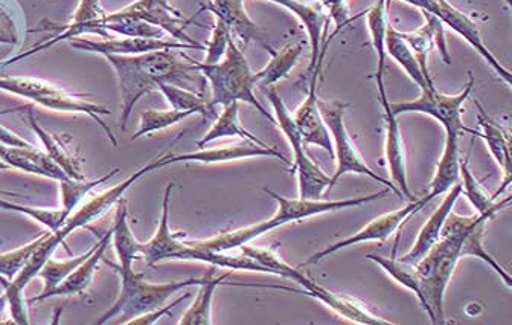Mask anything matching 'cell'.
<instances>
[{
  "label": "cell",
  "instance_id": "cell-1",
  "mask_svg": "<svg viewBox=\"0 0 512 325\" xmlns=\"http://www.w3.org/2000/svg\"><path fill=\"white\" fill-rule=\"evenodd\" d=\"M118 77L121 91V127L127 129L128 118L144 95L157 91L160 83L188 89L199 83L205 87L202 72L192 58L177 55L174 49L139 55H106Z\"/></svg>",
  "mask_w": 512,
  "mask_h": 325
},
{
  "label": "cell",
  "instance_id": "cell-2",
  "mask_svg": "<svg viewBox=\"0 0 512 325\" xmlns=\"http://www.w3.org/2000/svg\"><path fill=\"white\" fill-rule=\"evenodd\" d=\"M164 155L165 153H160L159 156L151 159L147 165L135 171V174L127 177L122 184L116 185V187L110 188V190L93 197L90 202L81 206L77 213L71 214L60 228L55 229V231L45 232V237H43L39 248L32 254L31 260L25 264V268L20 271V274L17 275L13 281H8L5 280L4 277H0V284L5 287L8 303H10L11 306V315H13L16 324H29L28 312H26L25 300H23V290L31 283L32 278L37 277L40 269L43 268V264L46 263L48 258L52 257V254L57 251L58 246L63 245L72 232L84 228V226L89 225L93 220L103 216L106 211H109L116 202L122 199L125 191L132 187L136 181H139L144 174L162 168V158H164Z\"/></svg>",
  "mask_w": 512,
  "mask_h": 325
},
{
  "label": "cell",
  "instance_id": "cell-3",
  "mask_svg": "<svg viewBox=\"0 0 512 325\" xmlns=\"http://www.w3.org/2000/svg\"><path fill=\"white\" fill-rule=\"evenodd\" d=\"M491 214H474L470 217L448 214L442 225L441 237L430 251L415 264L416 277L420 280L421 306L432 324H445L444 295L452 281L456 264L461 260L462 243L468 232L480 222L491 220Z\"/></svg>",
  "mask_w": 512,
  "mask_h": 325
},
{
  "label": "cell",
  "instance_id": "cell-4",
  "mask_svg": "<svg viewBox=\"0 0 512 325\" xmlns=\"http://www.w3.org/2000/svg\"><path fill=\"white\" fill-rule=\"evenodd\" d=\"M269 196L278 202V213L272 219L258 225L247 226V228L237 229V231L223 232L215 235L212 239L206 240H188L186 245L192 248L203 249V251L228 252L232 249H240L252 240L258 239L261 235L287 225L290 222H301L308 217L319 216V214L334 213V211L348 210V208H359L365 203L374 202L391 194L389 188L371 194V196L354 197V199L345 200H310V199H287L279 196L275 191L264 188Z\"/></svg>",
  "mask_w": 512,
  "mask_h": 325
},
{
  "label": "cell",
  "instance_id": "cell-5",
  "mask_svg": "<svg viewBox=\"0 0 512 325\" xmlns=\"http://www.w3.org/2000/svg\"><path fill=\"white\" fill-rule=\"evenodd\" d=\"M196 68L202 72L203 77L208 80L211 86V106H228L234 101H243L256 107L261 115L266 116L273 123L272 115L264 109L263 104L256 100L255 80H253V72L250 71L247 58L244 57L241 49L238 48L234 39L229 40L228 49L224 54L223 60L214 65H206V63H196Z\"/></svg>",
  "mask_w": 512,
  "mask_h": 325
},
{
  "label": "cell",
  "instance_id": "cell-6",
  "mask_svg": "<svg viewBox=\"0 0 512 325\" xmlns=\"http://www.w3.org/2000/svg\"><path fill=\"white\" fill-rule=\"evenodd\" d=\"M119 277H121V293L118 300L93 324L103 325L109 322L118 325L128 324L136 316L160 309L168 298L173 297L180 290L205 283L208 274L202 278H189V280L171 281L165 284L148 283L144 280V274H136L135 271L130 274H121Z\"/></svg>",
  "mask_w": 512,
  "mask_h": 325
},
{
  "label": "cell",
  "instance_id": "cell-7",
  "mask_svg": "<svg viewBox=\"0 0 512 325\" xmlns=\"http://www.w3.org/2000/svg\"><path fill=\"white\" fill-rule=\"evenodd\" d=\"M240 249L243 255L258 261V263L263 264L264 268L269 269L270 274L276 275V277L288 278V280L301 284L307 295L327 304L340 318L348 319L349 322H356V324L360 325L394 324V322L372 315L368 310L363 309L362 304L357 303V301L351 300V298L340 297L337 293L330 292V290L317 284L316 281L308 278L301 269L293 268V266L281 260L278 255L267 251V249L253 248V246L247 245L241 246Z\"/></svg>",
  "mask_w": 512,
  "mask_h": 325
},
{
  "label": "cell",
  "instance_id": "cell-8",
  "mask_svg": "<svg viewBox=\"0 0 512 325\" xmlns=\"http://www.w3.org/2000/svg\"><path fill=\"white\" fill-rule=\"evenodd\" d=\"M0 91L19 95L55 112L84 113L96 124H100L101 129L112 141L113 147H118V141L113 136L112 129L101 120V116L110 115V110L100 104L83 100L84 95L69 94L48 81L28 77H0Z\"/></svg>",
  "mask_w": 512,
  "mask_h": 325
},
{
  "label": "cell",
  "instance_id": "cell-9",
  "mask_svg": "<svg viewBox=\"0 0 512 325\" xmlns=\"http://www.w3.org/2000/svg\"><path fill=\"white\" fill-rule=\"evenodd\" d=\"M266 94L275 110L279 129L284 132L285 138L292 145V170L298 174L299 199L319 200L324 196L325 190L333 188L331 187V177L327 176L319 165L314 164L305 152V144L295 121H293V115L288 112L287 106L279 97L275 87L270 86Z\"/></svg>",
  "mask_w": 512,
  "mask_h": 325
},
{
  "label": "cell",
  "instance_id": "cell-10",
  "mask_svg": "<svg viewBox=\"0 0 512 325\" xmlns=\"http://www.w3.org/2000/svg\"><path fill=\"white\" fill-rule=\"evenodd\" d=\"M319 109L324 118L325 126L330 132L331 139H333L334 147V161L337 162L336 173L331 177V187L339 182L340 177L348 173L362 174V176L371 177L378 184H383L384 187L389 188L392 193L397 194L400 199H404L401 191L392 184L391 181H386L383 177L378 176L375 171L366 165L357 150L356 144L349 136L348 130L345 126V109L346 104L339 103V101H320Z\"/></svg>",
  "mask_w": 512,
  "mask_h": 325
},
{
  "label": "cell",
  "instance_id": "cell-11",
  "mask_svg": "<svg viewBox=\"0 0 512 325\" xmlns=\"http://www.w3.org/2000/svg\"><path fill=\"white\" fill-rule=\"evenodd\" d=\"M473 86V72H468V83L465 84L461 94L445 95L436 91V87L435 89L427 87L421 91L420 98L406 101V103L391 104V110L395 116L403 115V113H423V115H429L438 120L444 126L445 132L476 135V130L468 129L462 123V106L470 97Z\"/></svg>",
  "mask_w": 512,
  "mask_h": 325
},
{
  "label": "cell",
  "instance_id": "cell-12",
  "mask_svg": "<svg viewBox=\"0 0 512 325\" xmlns=\"http://www.w3.org/2000/svg\"><path fill=\"white\" fill-rule=\"evenodd\" d=\"M406 4L420 8L421 11L432 14L436 19L441 20L442 25L450 26V28L464 37L482 57L487 60L488 65L503 78L506 84H511V72L502 65V63L491 54L490 49L485 46L482 36H480L479 28L476 23L465 16L461 11L456 10L453 5L448 4L447 0H403Z\"/></svg>",
  "mask_w": 512,
  "mask_h": 325
},
{
  "label": "cell",
  "instance_id": "cell-13",
  "mask_svg": "<svg viewBox=\"0 0 512 325\" xmlns=\"http://www.w3.org/2000/svg\"><path fill=\"white\" fill-rule=\"evenodd\" d=\"M115 17H125V19L138 20V22L150 23L162 29L164 33L170 34L174 39L182 43L197 46L200 51H206V45L192 40L185 29L191 25L196 17L185 19L179 11L171 7L170 0H138L135 4L128 5L122 10L112 13Z\"/></svg>",
  "mask_w": 512,
  "mask_h": 325
},
{
  "label": "cell",
  "instance_id": "cell-14",
  "mask_svg": "<svg viewBox=\"0 0 512 325\" xmlns=\"http://www.w3.org/2000/svg\"><path fill=\"white\" fill-rule=\"evenodd\" d=\"M429 203L430 200L427 199V197H423L421 200H412V202L407 203V205L404 206V208H400V210L383 214V216L372 220L369 225H366L365 228L360 229L359 232L351 235L348 239L340 240V242L325 248L324 251L316 252L305 264L317 263V261L324 260V258L342 251V249L351 248V246L360 245V243L386 242L412 214L420 213Z\"/></svg>",
  "mask_w": 512,
  "mask_h": 325
},
{
  "label": "cell",
  "instance_id": "cell-15",
  "mask_svg": "<svg viewBox=\"0 0 512 325\" xmlns=\"http://www.w3.org/2000/svg\"><path fill=\"white\" fill-rule=\"evenodd\" d=\"M330 42L325 40V42L322 43L319 57H317L316 68H314V71L310 74L311 80L310 87H308L307 98H305L304 103L296 110L295 115H293V121H295L299 133H301L304 144L317 145L320 149H324L325 152L330 153L331 158L334 159L333 139H331L330 132H328L327 126H325L324 118H322V113H320L319 104H317L319 103V98H317V81H319L320 68H322V62H324L328 43Z\"/></svg>",
  "mask_w": 512,
  "mask_h": 325
},
{
  "label": "cell",
  "instance_id": "cell-16",
  "mask_svg": "<svg viewBox=\"0 0 512 325\" xmlns=\"http://www.w3.org/2000/svg\"><path fill=\"white\" fill-rule=\"evenodd\" d=\"M106 16L107 13L101 7L100 0H81L77 11H75L74 19L69 25L63 26V31L60 34L52 37L51 40L32 46L29 51L16 55V57L11 58L10 62L4 63L2 66L13 65V63L20 62L23 58L31 57L37 52L51 48L55 43L63 42V40L71 42V40L84 36V34H98L106 40L112 39L106 29Z\"/></svg>",
  "mask_w": 512,
  "mask_h": 325
},
{
  "label": "cell",
  "instance_id": "cell-17",
  "mask_svg": "<svg viewBox=\"0 0 512 325\" xmlns=\"http://www.w3.org/2000/svg\"><path fill=\"white\" fill-rule=\"evenodd\" d=\"M246 158H276L281 159L285 164H290L288 159L273 147H264L258 142L243 139L234 145H224L218 149H200L199 152L183 153V155H173L165 153L162 158V167L179 162H199V164H220V162L238 161Z\"/></svg>",
  "mask_w": 512,
  "mask_h": 325
},
{
  "label": "cell",
  "instance_id": "cell-18",
  "mask_svg": "<svg viewBox=\"0 0 512 325\" xmlns=\"http://www.w3.org/2000/svg\"><path fill=\"white\" fill-rule=\"evenodd\" d=\"M209 11L214 14L215 19H220L231 29V33L241 40L243 45H249L250 42H256L263 46L270 55H275L276 51L266 42L263 31L256 25L244 8V0H212L209 4L203 5L199 13Z\"/></svg>",
  "mask_w": 512,
  "mask_h": 325
},
{
  "label": "cell",
  "instance_id": "cell-19",
  "mask_svg": "<svg viewBox=\"0 0 512 325\" xmlns=\"http://www.w3.org/2000/svg\"><path fill=\"white\" fill-rule=\"evenodd\" d=\"M421 13H423L426 23H424L418 31L400 34L404 42L412 49L416 62L420 65L427 83L435 87V83H433L432 77H430L429 74V66H427V57H429L430 51H432L433 46H438L439 54H441L445 65H452V57L448 54L444 25H442L441 20L436 19V17L432 16L430 13H426V11H421Z\"/></svg>",
  "mask_w": 512,
  "mask_h": 325
},
{
  "label": "cell",
  "instance_id": "cell-20",
  "mask_svg": "<svg viewBox=\"0 0 512 325\" xmlns=\"http://www.w3.org/2000/svg\"><path fill=\"white\" fill-rule=\"evenodd\" d=\"M71 46L80 51L106 55H139L147 52L165 51V49H200L182 42H167L164 39H144V37H127V39L95 40L74 39Z\"/></svg>",
  "mask_w": 512,
  "mask_h": 325
},
{
  "label": "cell",
  "instance_id": "cell-21",
  "mask_svg": "<svg viewBox=\"0 0 512 325\" xmlns=\"http://www.w3.org/2000/svg\"><path fill=\"white\" fill-rule=\"evenodd\" d=\"M386 121V159H388L389 173L392 176V184L401 191L410 202L413 200L407 184L406 155H404L403 136L397 123V116L392 113L391 103L388 97L380 98Z\"/></svg>",
  "mask_w": 512,
  "mask_h": 325
},
{
  "label": "cell",
  "instance_id": "cell-22",
  "mask_svg": "<svg viewBox=\"0 0 512 325\" xmlns=\"http://www.w3.org/2000/svg\"><path fill=\"white\" fill-rule=\"evenodd\" d=\"M215 266H212L211 271L208 272L205 283L200 284L199 293H197V300L194 301L188 312L180 319V325H211L212 324V298H214L215 289L218 286H240V287H263V289H279L287 290V292L305 293V290L293 289L287 286H272V284H246L235 283V281L226 280L228 275H223L220 278H212L214 275Z\"/></svg>",
  "mask_w": 512,
  "mask_h": 325
},
{
  "label": "cell",
  "instance_id": "cell-23",
  "mask_svg": "<svg viewBox=\"0 0 512 325\" xmlns=\"http://www.w3.org/2000/svg\"><path fill=\"white\" fill-rule=\"evenodd\" d=\"M462 194V184L458 182V184L453 185L450 190L447 191V196L442 200L441 205L436 208L435 213L430 216V219L427 220L426 225L423 226V229L420 231V235H418V239H416L415 245L412 246L409 252L406 255L401 257V261L403 263L412 264L415 266L427 252L430 251L433 245L438 242L439 237H441L442 225H444L445 219H447L448 214L452 213L453 208H455L456 202H458L459 196Z\"/></svg>",
  "mask_w": 512,
  "mask_h": 325
},
{
  "label": "cell",
  "instance_id": "cell-24",
  "mask_svg": "<svg viewBox=\"0 0 512 325\" xmlns=\"http://www.w3.org/2000/svg\"><path fill=\"white\" fill-rule=\"evenodd\" d=\"M474 104H476L477 110H479L477 121H479L480 127H482V133H476V135L485 139L491 155L496 159L500 170L503 171V185L496 191V194H493V199L496 200L511 184V135L502 126H499L496 121L491 120L484 107L480 106L477 101H474Z\"/></svg>",
  "mask_w": 512,
  "mask_h": 325
},
{
  "label": "cell",
  "instance_id": "cell-25",
  "mask_svg": "<svg viewBox=\"0 0 512 325\" xmlns=\"http://www.w3.org/2000/svg\"><path fill=\"white\" fill-rule=\"evenodd\" d=\"M0 159L7 162L11 168L26 171V173L39 174L55 181H69L71 177L58 167L48 153L39 152L36 147H11L0 144Z\"/></svg>",
  "mask_w": 512,
  "mask_h": 325
},
{
  "label": "cell",
  "instance_id": "cell-26",
  "mask_svg": "<svg viewBox=\"0 0 512 325\" xmlns=\"http://www.w3.org/2000/svg\"><path fill=\"white\" fill-rule=\"evenodd\" d=\"M269 2L287 8L288 11H292L304 23L311 43V63L308 66V74H311L314 68H316L317 57H319L322 43L325 42V26H327L328 20H330L327 11L324 10V7L319 2H313V4H305L301 0H269Z\"/></svg>",
  "mask_w": 512,
  "mask_h": 325
},
{
  "label": "cell",
  "instance_id": "cell-27",
  "mask_svg": "<svg viewBox=\"0 0 512 325\" xmlns=\"http://www.w3.org/2000/svg\"><path fill=\"white\" fill-rule=\"evenodd\" d=\"M113 229V246H115L116 254H118L119 264L110 263V268L115 269L119 275L130 274L133 272V263L142 257L141 254V243L135 239L132 229L127 223V208L125 203L122 202L119 205L118 213H116V220L112 226Z\"/></svg>",
  "mask_w": 512,
  "mask_h": 325
},
{
  "label": "cell",
  "instance_id": "cell-28",
  "mask_svg": "<svg viewBox=\"0 0 512 325\" xmlns=\"http://www.w3.org/2000/svg\"><path fill=\"white\" fill-rule=\"evenodd\" d=\"M113 229H110L103 239L98 242V248L95 249L92 255L86 261L78 266L72 274L64 278L54 290L48 293V298L54 297H68V295H77V293L84 292L87 287L92 283L93 275H95L98 264L103 260L110 242H112Z\"/></svg>",
  "mask_w": 512,
  "mask_h": 325
},
{
  "label": "cell",
  "instance_id": "cell-29",
  "mask_svg": "<svg viewBox=\"0 0 512 325\" xmlns=\"http://www.w3.org/2000/svg\"><path fill=\"white\" fill-rule=\"evenodd\" d=\"M459 133L447 132L444 152L436 167L435 176L430 184L427 199L432 202L441 194L447 193L453 185L458 184L461 176V158H459Z\"/></svg>",
  "mask_w": 512,
  "mask_h": 325
},
{
  "label": "cell",
  "instance_id": "cell-30",
  "mask_svg": "<svg viewBox=\"0 0 512 325\" xmlns=\"http://www.w3.org/2000/svg\"><path fill=\"white\" fill-rule=\"evenodd\" d=\"M28 121L29 126L32 127V130L37 133L40 141L45 145L46 153H48L49 158H51L58 167L63 168L64 173L68 174L71 179L84 181L86 177H84L83 171H81V159L72 152L68 144H64L63 139L58 138L54 133L46 132L43 127L39 126L31 107H28Z\"/></svg>",
  "mask_w": 512,
  "mask_h": 325
},
{
  "label": "cell",
  "instance_id": "cell-31",
  "mask_svg": "<svg viewBox=\"0 0 512 325\" xmlns=\"http://www.w3.org/2000/svg\"><path fill=\"white\" fill-rule=\"evenodd\" d=\"M386 2L388 0H378L377 4L368 11V26L371 31L372 45L377 52V72H375V81H377L378 97H388L386 94V84H384V72H386V31H388V22H386Z\"/></svg>",
  "mask_w": 512,
  "mask_h": 325
},
{
  "label": "cell",
  "instance_id": "cell-32",
  "mask_svg": "<svg viewBox=\"0 0 512 325\" xmlns=\"http://www.w3.org/2000/svg\"><path fill=\"white\" fill-rule=\"evenodd\" d=\"M238 112H240V103L238 101L224 106L223 113L215 120L211 130L197 142V147L203 149L209 142L223 138H234V136H238L241 139H249V141L258 142V144L264 145V147H269L266 142L261 141L260 138H256L255 135L241 127L240 120H238Z\"/></svg>",
  "mask_w": 512,
  "mask_h": 325
},
{
  "label": "cell",
  "instance_id": "cell-33",
  "mask_svg": "<svg viewBox=\"0 0 512 325\" xmlns=\"http://www.w3.org/2000/svg\"><path fill=\"white\" fill-rule=\"evenodd\" d=\"M386 54L394 58L395 62L409 75L410 80H412L416 86H420L421 91L427 89V87H429V89H435V87L427 83L420 65L416 62L412 49L409 48V45L404 42L401 34L395 31L392 26H388V31H386Z\"/></svg>",
  "mask_w": 512,
  "mask_h": 325
},
{
  "label": "cell",
  "instance_id": "cell-34",
  "mask_svg": "<svg viewBox=\"0 0 512 325\" xmlns=\"http://www.w3.org/2000/svg\"><path fill=\"white\" fill-rule=\"evenodd\" d=\"M302 54L301 45H288L281 52H276L272 57V62L261 69L260 72L253 74L255 86H273L279 80H284L290 75Z\"/></svg>",
  "mask_w": 512,
  "mask_h": 325
},
{
  "label": "cell",
  "instance_id": "cell-35",
  "mask_svg": "<svg viewBox=\"0 0 512 325\" xmlns=\"http://www.w3.org/2000/svg\"><path fill=\"white\" fill-rule=\"evenodd\" d=\"M461 176H462V193H465V196L470 200L471 205L476 208L477 214H491V216H496L499 211H502L503 208L509 205L511 202V197H506L505 200H500V202H496L493 199L491 194L487 193L482 185L476 181V177L471 173L470 168H468L467 161H462L461 159Z\"/></svg>",
  "mask_w": 512,
  "mask_h": 325
},
{
  "label": "cell",
  "instance_id": "cell-36",
  "mask_svg": "<svg viewBox=\"0 0 512 325\" xmlns=\"http://www.w3.org/2000/svg\"><path fill=\"white\" fill-rule=\"evenodd\" d=\"M157 91L164 94L174 110L200 113L205 118H214V107L211 106V101L206 100L205 95L196 94V92L189 91V89H183V87L168 83H160L157 86Z\"/></svg>",
  "mask_w": 512,
  "mask_h": 325
},
{
  "label": "cell",
  "instance_id": "cell-37",
  "mask_svg": "<svg viewBox=\"0 0 512 325\" xmlns=\"http://www.w3.org/2000/svg\"><path fill=\"white\" fill-rule=\"evenodd\" d=\"M96 248H98V243L93 245V248L89 249L86 254L71 258V260L54 261L52 258H48L46 263L43 264V268L40 269L39 274H37V277L45 281V287H43V292L40 293L39 297L32 298L31 303L46 300L48 293L54 290L69 274H72L83 261H86L95 252Z\"/></svg>",
  "mask_w": 512,
  "mask_h": 325
},
{
  "label": "cell",
  "instance_id": "cell-38",
  "mask_svg": "<svg viewBox=\"0 0 512 325\" xmlns=\"http://www.w3.org/2000/svg\"><path fill=\"white\" fill-rule=\"evenodd\" d=\"M488 220H480L470 232H468L467 237H465L464 243H462L461 249V257H476L480 258V260L485 261V263L490 266L491 269H494L497 275H500L503 281H505L506 286H512L511 277L503 271L502 266L485 251L484 246V232L485 225H487Z\"/></svg>",
  "mask_w": 512,
  "mask_h": 325
},
{
  "label": "cell",
  "instance_id": "cell-39",
  "mask_svg": "<svg viewBox=\"0 0 512 325\" xmlns=\"http://www.w3.org/2000/svg\"><path fill=\"white\" fill-rule=\"evenodd\" d=\"M119 173V168L113 170L112 173L107 174V176L100 177V179H96V181H75V179H69V181H61L60 182V191H61V210L64 213L71 216L72 211H74L75 206L81 202L86 194H89L93 188L98 187V185L104 184V182L110 181L113 176Z\"/></svg>",
  "mask_w": 512,
  "mask_h": 325
},
{
  "label": "cell",
  "instance_id": "cell-40",
  "mask_svg": "<svg viewBox=\"0 0 512 325\" xmlns=\"http://www.w3.org/2000/svg\"><path fill=\"white\" fill-rule=\"evenodd\" d=\"M366 258L377 263L397 283L403 284L406 289L412 290L416 297H420V280L416 277L415 266L395 260V258L381 257L378 254H369L366 255Z\"/></svg>",
  "mask_w": 512,
  "mask_h": 325
},
{
  "label": "cell",
  "instance_id": "cell-41",
  "mask_svg": "<svg viewBox=\"0 0 512 325\" xmlns=\"http://www.w3.org/2000/svg\"><path fill=\"white\" fill-rule=\"evenodd\" d=\"M192 112H180V110H147L141 115V127H139L133 139L142 138L145 135H151L154 132L168 129L182 123L185 118L191 116Z\"/></svg>",
  "mask_w": 512,
  "mask_h": 325
},
{
  "label": "cell",
  "instance_id": "cell-42",
  "mask_svg": "<svg viewBox=\"0 0 512 325\" xmlns=\"http://www.w3.org/2000/svg\"><path fill=\"white\" fill-rule=\"evenodd\" d=\"M43 237H45V234L40 235L39 239L34 240V242L16 249V251L0 254V277L13 281L20 274V271L25 268V264L31 260L32 254L39 248Z\"/></svg>",
  "mask_w": 512,
  "mask_h": 325
},
{
  "label": "cell",
  "instance_id": "cell-43",
  "mask_svg": "<svg viewBox=\"0 0 512 325\" xmlns=\"http://www.w3.org/2000/svg\"><path fill=\"white\" fill-rule=\"evenodd\" d=\"M232 39L231 29L226 23L221 22L220 19H215L214 31H212L211 40L206 45L205 63L206 65H214V63L223 60L226 49H228L229 40Z\"/></svg>",
  "mask_w": 512,
  "mask_h": 325
},
{
  "label": "cell",
  "instance_id": "cell-44",
  "mask_svg": "<svg viewBox=\"0 0 512 325\" xmlns=\"http://www.w3.org/2000/svg\"><path fill=\"white\" fill-rule=\"evenodd\" d=\"M317 2L327 11L328 17L336 23V29H334L333 36H331V39H333L349 22H352L351 17H349L348 0H317Z\"/></svg>",
  "mask_w": 512,
  "mask_h": 325
},
{
  "label": "cell",
  "instance_id": "cell-45",
  "mask_svg": "<svg viewBox=\"0 0 512 325\" xmlns=\"http://www.w3.org/2000/svg\"><path fill=\"white\" fill-rule=\"evenodd\" d=\"M191 297V293H185L183 297H180L179 300L174 301V303L168 304V306L160 307V309L153 310V312L144 313V315L136 316L132 321L128 322V325H151L157 321V319L162 318V316L170 313L174 307L179 306L183 301L188 300Z\"/></svg>",
  "mask_w": 512,
  "mask_h": 325
},
{
  "label": "cell",
  "instance_id": "cell-46",
  "mask_svg": "<svg viewBox=\"0 0 512 325\" xmlns=\"http://www.w3.org/2000/svg\"><path fill=\"white\" fill-rule=\"evenodd\" d=\"M0 31H5V33L10 34H16V31H14L13 20H11V17L8 16L7 13H4V11H2V8H0Z\"/></svg>",
  "mask_w": 512,
  "mask_h": 325
},
{
  "label": "cell",
  "instance_id": "cell-47",
  "mask_svg": "<svg viewBox=\"0 0 512 325\" xmlns=\"http://www.w3.org/2000/svg\"><path fill=\"white\" fill-rule=\"evenodd\" d=\"M0 43H10V45H16V34H10L5 33V31H0Z\"/></svg>",
  "mask_w": 512,
  "mask_h": 325
},
{
  "label": "cell",
  "instance_id": "cell-48",
  "mask_svg": "<svg viewBox=\"0 0 512 325\" xmlns=\"http://www.w3.org/2000/svg\"><path fill=\"white\" fill-rule=\"evenodd\" d=\"M7 304H8L7 293H4V295H2V297H0V315H2V313H4L5 306H7Z\"/></svg>",
  "mask_w": 512,
  "mask_h": 325
},
{
  "label": "cell",
  "instance_id": "cell-49",
  "mask_svg": "<svg viewBox=\"0 0 512 325\" xmlns=\"http://www.w3.org/2000/svg\"><path fill=\"white\" fill-rule=\"evenodd\" d=\"M0 170H2V171L11 170V167H10V165L7 164V162H4V161H2V159H0Z\"/></svg>",
  "mask_w": 512,
  "mask_h": 325
},
{
  "label": "cell",
  "instance_id": "cell-50",
  "mask_svg": "<svg viewBox=\"0 0 512 325\" xmlns=\"http://www.w3.org/2000/svg\"><path fill=\"white\" fill-rule=\"evenodd\" d=\"M506 4H508L509 7H512V0H506Z\"/></svg>",
  "mask_w": 512,
  "mask_h": 325
},
{
  "label": "cell",
  "instance_id": "cell-51",
  "mask_svg": "<svg viewBox=\"0 0 512 325\" xmlns=\"http://www.w3.org/2000/svg\"><path fill=\"white\" fill-rule=\"evenodd\" d=\"M0 210H2V199H0Z\"/></svg>",
  "mask_w": 512,
  "mask_h": 325
},
{
  "label": "cell",
  "instance_id": "cell-52",
  "mask_svg": "<svg viewBox=\"0 0 512 325\" xmlns=\"http://www.w3.org/2000/svg\"><path fill=\"white\" fill-rule=\"evenodd\" d=\"M0 243H2V240H0Z\"/></svg>",
  "mask_w": 512,
  "mask_h": 325
}]
</instances>
